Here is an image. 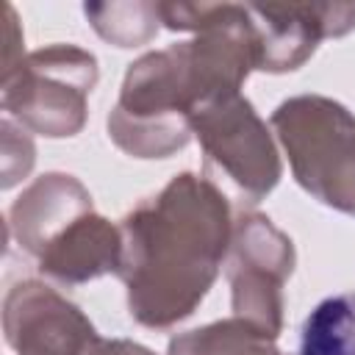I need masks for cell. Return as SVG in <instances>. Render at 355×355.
<instances>
[{"label":"cell","mask_w":355,"mask_h":355,"mask_svg":"<svg viewBox=\"0 0 355 355\" xmlns=\"http://www.w3.org/2000/svg\"><path fill=\"white\" fill-rule=\"evenodd\" d=\"M119 233L116 275L128 286L130 313L147 327H166L208 294L233 225L225 194L211 180L183 172L130 211Z\"/></svg>","instance_id":"6da1fadb"},{"label":"cell","mask_w":355,"mask_h":355,"mask_svg":"<svg viewBox=\"0 0 355 355\" xmlns=\"http://www.w3.org/2000/svg\"><path fill=\"white\" fill-rule=\"evenodd\" d=\"M272 125L288 153L297 180L322 202L355 214V119L327 97H294Z\"/></svg>","instance_id":"7a4b0ae2"},{"label":"cell","mask_w":355,"mask_h":355,"mask_svg":"<svg viewBox=\"0 0 355 355\" xmlns=\"http://www.w3.org/2000/svg\"><path fill=\"white\" fill-rule=\"evenodd\" d=\"M97 80L94 55L53 44L3 72V108L44 136H72L83 125L86 94Z\"/></svg>","instance_id":"3957f363"},{"label":"cell","mask_w":355,"mask_h":355,"mask_svg":"<svg viewBox=\"0 0 355 355\" xmlns=\"http://www.w3.org/2000/svg\"><path fill=\"white\" fill-rule=\"evenodd\" d=\"M191 130L202 141L205 169L225 178L244 202H258L277 183L280 161L275 144L239 92L208 100L194 114Z\"/></svg>","instance_id":"277c9868"},{"label":"cell","mask_w":355,"mask_h":355,"mask_svg":"<svg viewBox=\"0 0 355 355\" xmlns=\"http://www.w3.org/2000/svg\"><path fill=\"white\" fill-rule=\"evenodd\" d=\"M291 241L261 214H247L230 239L227 277L233 286V311L269 338L280 330V288L291 275Z\"/></svg>","instance_id":"5b68a950"},{"label":"cell","mask_w":355,"mask_h":355,"mask_svg":"<svg viewBox=\"0 0 355 355\" xmlns=\"http://www.w3.org/2000/svg\"><path fill=\"white\" fill-rule=\"evenodd\" d=\"M6 341L19 355H92L100 344L89 319L53 288L25 280L6 297Z\"/></svg>","instance_id":"8992f818"},{"label":"cell","mask_w":355,"mask_h":355,"mask_svg":"<svg viewBox=\"0 0 355 355\" xmlns=\"http://www.w3.org/2000/svg\"><path fill=\"white\" fill-rule=\"evenodd\" d=\"M258 31V69L283 72L300 67L322 36H338L355 25V6L266 3L247 6Z\"/></svg>","instance_id":"52a82bcc"},{"label":"cell","mask_w":355,"mask_h":355,"mask_svg":"<svg viewBox=\"0 0 355 355\" xmlns=\"http://www.w3.org/2000/svg\"><path fill=\"white\" fill-rule=\"evenodd\" d=\"M122 233L111 227L92 208L75 216L55 239H50L36 261L39 269L61 283H83L119 269Z\"/></svg>","instance_id":"ba28073f"},{"label":"cell","mask_w":355,"mask_h":355,"mask_svg":"<svg viewBox=\"0 0 355 355\" xmlns=\"http://www.w3.org/2000/svg\"><path fill=\"white\" fill-rule=\"evenodd\" d=\"M300 355H355V291L333 294L305 316Z\"/></svg>","instance_id":"9c48e42d"},{"label":"cell","mask_w":355,"mask_h":355,"mask_svg":"<svg viewBox=\"0 0 355 355\" xmlns=\"http://www.w3.org/2000/svg\"><path fill=\"white\" fill-rule=\"evenodd\" d=\"M169 355H280L272 349V338L244 319H227L175 336Z\"/></svg>","instance_id":"30bf717a"},{"label":"cell","mask_w":355,"mask_h":355,"mask_svg":"<svg viewBox=\"0 0 355 355\" xmlns=\"http://www.w3.org/2000/svg\"><path fill=\"white\" fill-rule=\"evenodd\" d=\"M92 355H153V352L130 341H100Z\"/></svg>","instance_id":"8fae6325"}]
</instances>
